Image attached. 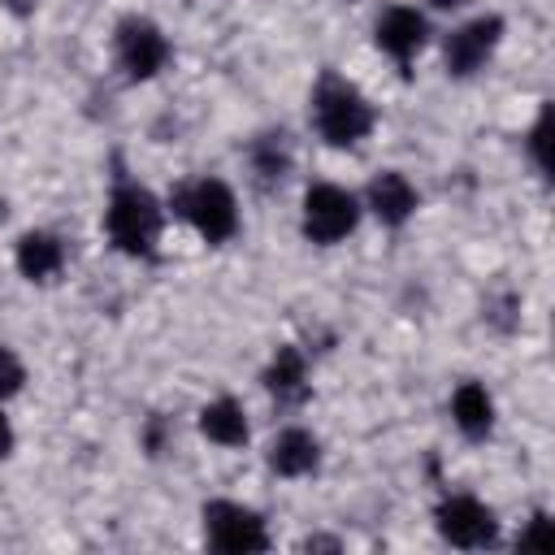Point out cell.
I'll list each match as a JSON object with an SVG mask.
<instances>
[{
  "label": "cell",
  "instance_id": "1",
  "mask_svg": "<svg viewBox=\"0 0 555 555\" xmlns=\"http://www.w3.org/2000/svg\"><path fill=\"white\" fill-rule=\"evenodd\" d=\"M373 104L369 95L338 78V74H321L312 87V130L330 143V147H360L373 134Z\"/></svg>",
  "mask_w": 555,
  "mask_h": 555
},
{
  "label": "cell",
  "instance_id": "2",
  "mask_svg": "<svg viewBox=\"0 0 555 555\" xmlns=\"http://www.w3.org/2000/svg\"><path fill=\"white\" fill-rule=\"evenodd\" d=\"M160 225H165V208L147 186H139V182L113 186L108 208H104V230L121 256H139V260L152 256L160 243Z\"/></svg>",
  "mask_w": 555,
  "mask_h": 555
},
{
  "label": "cell",
  "instance_id": "3",
  "mask_svg": "<svg viewBox=\"0 0 555 555\" xmlns=\"http://www.w3.org/2000/svg\"><path fill=\"white\" fill-rule=\"evenodd\" d=\"M169 208L212 247H221L238 234V199L221 178H195V182L178 186Z\"/></svg>",
  "mask_w": 555,
  "mask_h": 555
},
{
  "label": "cell",
  "instance_id": "4",
  "mask_svg": "<svg viewBox=\"0 0 555 555\" xmlns=\"http://www.w3.org/2000/svg\"><path fill=\"white\" fill-rule=\"evenodd\" d=\"M360 225V199L338 186V182H312L304 191V208H299V230L308 243L317 247H334L343 243L351 230Z\"/></svg>",
  "mask_w": 555,
  "mask_h": 555
},
{
  "label": "cell",
  "instance_id": "5",
  "mask_svg": "<svg viewBox=\"0 0 555 555\" xmlns=\"http://www.w3.org/2000/svg\"><path fill=\"white\" fill-rule=\"evenodd\" d=\"M204 538L212 551L247 555V551H269V529L260 512L234 503V499H212L204 503Z\"/></svg>",
  "mask_w": 555,
  "mask_h": 555
},
{
  "label": "cell",
  "instance_id": "6",
  "mask_svg": "<svg viewBox=\"0 0 555 555\" xmlns=\"http://www.w3.org/2000/svg\"><path fill=\"white\" fill-rule=\"evenodd\" d=\"M113 52L134 82H147L169 65V39L152 17H121L113 30Z\"/></svg>",
  "mask_w": 555,
  "mask_h": 555
},
{
  "label": "cell",
  "instance_id": "7",
  "mask_svg": "<svg viewBox=\"0 0 555 555\" xmlns=\"http://www.w3.org/2000/svg\"><path fill=\"white\" fill-rule=\"evenodd\" d=\"M503 43V17L499 13H481L468 17L464 26H455L442 43V65L451 78H473L477 69H486V61L499 52Z\"/></svg>",
  "mask_w": 555,
  "mask_h": 555
},
{
  "label": "cell",
  "instance_id": "8",
  "mask_svg": "<svg viewBox=\"0 0 555 555\" xmlns=\"http://www.w3.org/2000/svg\"><path fill=\"white\" fill-rule=\"evenodd\" d=\"M434 520H438L442 542H451V546L481 551V546H494V542H499L494 507H486V503L473 499V494H447V499L438 503Z\"/></svg>",
  "mask_w": 555,
  "mask_h": 555
},
{
  "label": "cell",
  "instance_id": "9",
  "mask_svg": "<svg viewBox=\"0 0 555 555\" xmlns=\"http://www.w3.org/2000/svg\"><path fill=\"white\" fill-rule=\"evenodd\" d=\"M373 39H377V48H382L395 65H412V61L421 56L425 39H429V22H425V13L412 9V4H390V9L377 17Z\"/></svg>",
  "mask_w": 555,
  "mask_h": 555
},
{
  "label": "cell",
  "instance_id": "10",
  "mask_svg": "<svg viewBox=\"0 0 555 555\" xmlns=\"http://www.w3.org/2000/svg\"><path fill=\"white\" fill-rule=\"evenodd\" d=\"M364 208H369L382 225L399 230V225L412 221V212L421 208V195H416V186L408 182V173L382 169V173L369 182V191H364Z\"/></svg>",
  "mask_w": 555,
  "mask_h": 555
},
{
  "label": "cell",
  "instance_id": "11",
  "mask_svg": "<svg viewBox=\"0 0 555 555\" xmlns=\"http://www.w3.org/2000/svg\"><path fill=\"white\" fill-rule=\"evenodd\" d=\"M264 460H269V468H273L278 477H291V481H295V477L317 473V464H321V442H317L312 429H304V425H286V429L269 442Z\"/></svg>",
  "mask_w": 555,
  "mask_h": 555
},
{
  "label": "cell",
  "instance_id": "12",
  "mask_svg": "<svg viewBox=\"0 0 555 555\" xmlns=\"http://www.w3.org/2000/svg\"><path fill=\"white\" fill-rule=\"evenodd\" d=\"M13 264L26 282H52L61 269H65V243L48 230H26L17 238V251H13Z\"/></svg>",
  "mask_w": 555,
  "mask_h": 555
},
{
  "label": "cell",
  "instance_id": "13",
  "mask_svg": "<svg viewBox=\"0 0 555 555\" xmlns=\"http://www.w3.org/2000/svg\"><path fill=\"white\" fill-rule=\"evenodd\" d=\"M199 434H204L212 447H225V451L247 447L251 425H247L243 403H238V399H230V395H221V399L204 403V408H199Z\"/></svg>",
  "mask_w": 555,
  "mask_h": 555
},
{
  "label": "cell",
  "instance_id": "14",
  "mask_svg": "<svg viewBox=\"0 0 555 555\" xmlns=\"http://www.w3.org/2000/svg\"><path fill=\"white\" fill-rule=\"evenodd\" d=\"M264 390L278 403H304L308 399V356L299 347H278L264 369Z\"/></svg>",
  "mask_w": 555,
  "mask_h": 555
},
{
  "label": "cell",
  "instance_id": "15",
  "mask_svg": "<svg viewBox=\"0 0 555 555\" xmlns=\"http://www.w3.org/2000/svg\"><path fill=\"white\" fill-rule=\"evenodd\" d=\"M451 421L464 438H486L494 429V399L481 382H460L451 395Z\"/></svg>",
  "mask_w": 555,
  "mask_h": 555
},
{
  "label": "cell",
  "instance_id": "16",
  "mask_svg": "<svg viewBox=\"0 0 555 555\" xmlns=\"http://www.w3.org/2000/svg\"><path fill=\"white\" fill-rule=\"evenodd\" d=\"M251 165L264 182H282L286 169H291V147L282 143V134H264L256 147H251Z\"/></svg>",
  "mask_w": 555,
  "mask_h": 555
},
{
  "label": "cell",
  "instance_id": "17",
  "mask_svg": "<svg viewBox=\"0 0 555 555\" xmlns=\"http://www.w3.org/2000/svg\"><path fill=\"white\" fill-rule=\"evenodd\" d=\"M26 386V364L17 360L13 347H0V399H13Z\"/></svg>",
  "mask_w": 555,
  "mask_h": 555
},
{
  "label": "cell",
  "instance_id": "18",
  "mask_svg": "<svg viewBox=\"0 0 555 555\" xmlns=\"http://www.w3.org/2000/svg\"><path fill=\"white\" fill-rule=\"evenodd\" d=\"M516 546H520V551H546V546H551V516L538 512V516L516 533Z\"/></svg>",
  "mask_w": 555,
  "mask_h": 555
},
{
  "label": "cell",
  "instance_id": "19",
  "mask_svg": "<svg viewBox=\"0 0 555 555\" xmlns=\"http://www.w3.org/2000/svg\"><path fill=\"white\" fill-rule=\"evenodd\" d=\"M529 152H533V165L546 173V108L538 113V121H533V130H529Z\"/></svg>",
  "mask_w": 555,
  "mask_h": 555
},
{
  "label": "cell",
  "instance_id": "20",
  "mask_svg": "<svg viewBox=\"0 0 555 555\" xmlns=\"http://www.w3.org/2000/svg\"><path fill=\"white\" fill-rule=\"evenodd\" d=\"M13 442H17V438H13V425H9V416H4V408H0V460L13 451Z\"/></svg>",
  "mask_w": 555,
  "mask_h": 555
},
{
  "label": "cell",
  "instance_id": "21",
  "mask_svg": "<svg viewBox=\"0 0 555 555\" xmlns=\"http://www.w3.org/2000/svg\"><path fill=\"white\" fill-rule=\"evenodd\" d=\"M4 4H9V9H13V13H30V9H35V4H39V0H4Z\"/></svg>",
  "mask_w": 555,
  "mask_h": 555
},
{
  "label": "cell",
  "instance_id": "22",
  "mask_svg": "<svg viewBox=\"0 0 555 555\" xmlns=\"http://www.w3.org/2000/svg\"><path fill=\"white\" fill-rule=\"evenodd\" d=\"M434 4H438V9H447V4H455V0H434Z\"/></svg>",
  "mask_w": 555,
  "mask_h": 555
}]
</instances>
